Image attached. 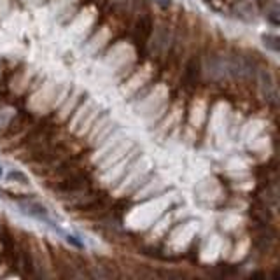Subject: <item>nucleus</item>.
<instances>
[{
  "instance_id": "obj_1",
  "label": "nucleus",
  "mask_w": 280,
  "mask_h": 280,
  "mask_svg": "<svg viewBox=\"0 0 280 280\" xmlns=\"http://www.w3.org/2000/svg\"><path fill=\"white\" fill-rule=\"evenodd\" d=\"M88 186H90V179L84 173L74 172L67 173L63 179H60L56 184H53L51 189L58 194H63V196L77 198L84 193V189H88Z\"/></svg>"
},
{
  "instance_id": "obj_2",
  "label": "nucleus",
  "mask_w": 280,
  "mask_h": 280,
  "mask_svg": "<svg viewBox=\"0 0 280 280\" xmlns=\"http://www.w3.org/2000/svg\"><path fill=\"white\" fill-rule=\"evenodd\" d=\"M224 74L233 79H250L254 76V65L245 56H224Z\"/></svg>"
},
{
  "instance_id": "obj_3",
  "label": "nucleus",
  "mask_w": 280,
  "mask_h": 280,
  "mask_svg": "<svg viewBox=\"0 0 280 280\" xmlns=\"http://www.w3.org/2000/svg\"><path fill=\"white\" fill-rule=\"evenodd\" d=\"M257 84H259V91L264 100L275 107V105L278 104V90L273 81V76L270 74V70H266V69L257 70Z\"/></svg>"
},
{
  "instance_id": "obj_4",
  "label": "nucleus",
  "mask_w": 280,
  "mask_h": 280,
  "mask_svg": "<svg viewBox=\"0 0 280 280\" xmlns=\"http://www.w3.org/2000/svg\"><path fill=\"white\" fill-rule=\"evenodd\" d=\"M152 28H154V25H152V20L149 14H144V16L139 18L135 25V32H133V39H135L137 46L142 48V46L147 44V41L152 35Z\"/></svg>"
},
{
  "instance_id": "obj_5",
  "label": "nucleus",
  "mask_w": 280,
  "mask_h": 280,
  "mask_svg": "<svg viewBox=\"0 0 280 280\" xmlns=\"http://www.w3.org/2000/svg\"><path fill=\"white\" fill-rule=\"evenodd\" d=\"M200 70H201L200 60L196 56H193L186 63V69H184V76H182V83L187 90H191V88H194L198 84V81H200Z\"/></svg>"
},
{
  "instance_id": "obj_6",
  "label": "nucleus",
  "mask_w": 280,
  "mask_h": 280,
  "mask_svg": "<svg viewBox=\"0 0 280 280\" xmlns=\"http://www.w3.org/2000/svg\"><path fill=\"white\" fill-rule=\"evenodd\" d=\"M229 9H231V13L235 14L236 18H240V20H243V21L256 20V9H254L252 2H249V0H235Z\"/></svg>"
},
{
  "instance_id": "obj_7",
  "label": "nucleus",
  "mask_w": 280,
  "mask_h": 280,
  "mask_svg": "<svg viewBox=\"0 0 280 280\" xmlns=\"http://www.w3.org/2000/svg\"><path fill=\"white\" fill-rule=\"evenodd\" d=\"M250 215H252V219L257 224H270L271 217H273L270 207H268V203H264V201H256V203L250 207Z\"/></svg>"
},
{
  "instance_id": "obj_8",
  "label": "nucleus",
  "mask_w": 280,
  "mask_h": 280,
  "mask_svg": "<svg viewBox=\"0 0 280 280\" xmlns=\"http://www.w3.org/2000/svg\"><path fill=\"white\" fill-rule=\"evenodd\" d=\"M20 207L23 208L25 214L34 215V217H37V219H48V208H46L44 205L37 203V201H34V200L20 201Z\"/></svg>"
},
{
  "instance_id": "obj_9",
  "label": "nucleus",
  "mask_w": 280,
  "mask_h": 280,
  "mask_svg": "<svg viewBox=\"0 0 280 280\" xmlns=\"http://www.w3.org/2000/svg\"><path fill=\"white\" fill-rule=\"evenodd\" d=\"M28 119H30V118H28L27 114H20V116H18V119H16V123L13 121V125H11V128L7 130L6 135H4V137H13L14 133H18L21 128H23V125L28 121Z\"/></svg>"
},
{
  "instance_id": "obj_10",
  "label": "nucleus",
  "mask_w": 280,
  "mask_h": 280,
  "mask_svg": "<svg viewBox=\"0 0 280 280\" xmlns=\"http://www.w3.org/2000/svg\"><path fill=\"white\" fill-rule=\"evenodd\" d=\"M266 18L271 25H275V27H278L280 25V13H278L277 2H270V7L266 9Z\"/></svg>"
},
{
  "instance_id": "obj_11",
  "label": "nucleus",
  "mask_w": 280,
  "mask_h": 280,
  "mask_svg": "<svg viewBox=\"0 0 280 280\" xmlns=\"http://www.w3.org/2000/svg\"><path fill=\"white\" fill-rule=\"evenodd\" d=\"M263 44L266 46L268 49H271L273 53L280 51V39L277 35H263Z\"/></svg>"
},
{
  "instance_id": "obj_12",
  "label": "nucleus",
  "mask_w": 280,
  "mask_h": 280,
  "mask_svg": "<svg viewBox=\"0 0 280 280\" xmlns=\"http://www.w3.org/2000/svg\"><path fill=\"white\" fill-rule=\"evenodd\" d=\"M236 268L231 266V264H219L217 266V277H233V275H236Z\"/></svg>"
},
{
  "instance_id": "obj_13",
  "label": "nucleus",
  "mask_w": 280,
  "mask_h": 280,
  "mask_svg": "<svg viewBox=\"0 0 280 280\" xmlns=\"http://www.w3.org/2000/svg\"><path fill=\"white\" fill-rule=\"evenodd\" d=\"M205 4H207L212 11H215V13H224V11L228 9L226 0H205Z\"/></svg>"
},
{
  "instance_id": "obj_14",
  "label": "nucleus",
  "mask_w": 280,
  "mask_h": 280,
  "mask_svg": "<svg viewBox=\"0 0 280 280\" xmlns=\"http://www.w3.org/2000/svg\"><path fill=\"white\" fill-rule=\"evenodd\" d=\"M9 179L20 180L21 184H28V179L23 175V173H20V172H11V173H9Z\"/></svg>"
},
{
  "instance_id": "obj_15",
  "label": "nucleus",
  "mask_w": 280,
  "mask_h": 280,
  "mask_svg": "<svg viewBox=\"0 0 280 280\" xmlns=\"http://www.w3.org/2000/svg\"><path fill=\"white\" fill-rule=\"evenodd\" d=\"M154 2L158 4V6H161L163 9H166V7H170V4H172V2H170V0H154Z\"/></svg>"
},
{
  "instance_id": "obj_16",
  "label": "nucleus",
  "mask_w": 280,
  "mask_h": 280,
  "mask_svg": "<svg viewBox=\"0 0 280 280\" xmlns=\"http://www.w3.org/2000/svg\"><path fill=\"white\" fill-rule=\"evenodd\" d=\"M67 240H69V242H72L76 247H83V245H81V242H77V240H76V236H67Z\"/></svg>"
},
{
  "instance_id": "obj_17",
  "label": "nucleus",
  "mask_w": 280,
  "mask_h": 280,
  "mask_svg": "<svg viewBox=\"0 0 280 280\" xmlns=\"http://www.w3.org/2000/svg\"><path fill=\"white\" fill-rule=\"evenodd\" d=\"M0 175H2V168H0Z\"/></svg>"
}]
</instances>
